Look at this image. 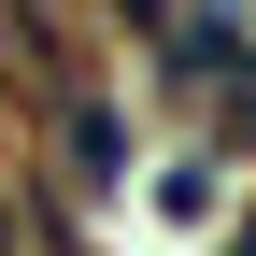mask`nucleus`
<instances>
[{
  "label": "nucleus",
  "mask_w": 256,
  "mask_h": 256,
  "mask_svg": "<svg viewBox=\"0 0 256 256\" xmlns=\"http://www.w3.org/2000/svg\"><path fill=\"white\" fill-rule=\"evenodd\" d=\"M228 256H256V228H242V242H228Z\"/></svg>",
  "instance_id": "f257e3e1"
}]
</instances>
